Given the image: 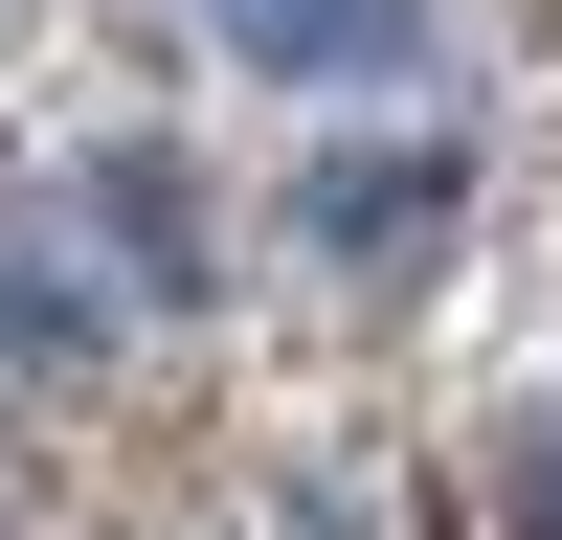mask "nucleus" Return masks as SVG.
<instances>
[{
	"instance_id": "nucleus-1",
	"label": "nucleus",
	"mask_w": 562,
	"mask_h": 540,
	"mask_svg": "<svg viewBox=\"0 0 562 540\" xmlns=\"http://www.w3.org/2000/svg\"><path fill=\"white\" fill-rule=\"evenodd\" d=\"M315 225H338V248H405V225H450V135H405V158H338V180H315Z\"/></svg>"
},
{
	"instance_id": "nucleus-2",
	"label": "nucleus",
	"mask_w": 562,
	"mask_h": 540,
	"mask_svg": "<svg viewBox=\"0 0 562 540\" xmlns=\"http://www.w3.org/2000/svg\"><path fill=\"white\" fill-rule=\"evenodd\" d=\"M270 68H405V0H225Z\"/></svg>"
},
{
	"instance_id": "nucleus-3",
	"label": "nucleus",
	"mask_w": 562,
	"mask_h": 540,
	"mask_svg": "<svg viewBox=\"0 0 562 540\" xmlns=\"http://www.w3.org/2000/svg\"><path fill=\"white\" fill-rule=\"evenodd\" d=\"M90 315H113V293H90V270H68V248H45V225H23V203H0V338H90Z\"/></svg>"
}]
</instances>
